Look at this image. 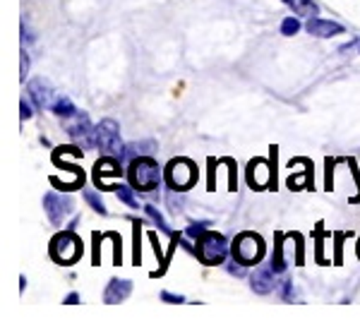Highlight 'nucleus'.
Returning a JSON list of instances; mask_svg holds the SVG:
<instances>
[{
    "label": "nucleus",
    "instance_id": "24",
    "mask_svg": "<svg viewBox=\"0 0 360 324\" xmlns=\"http://www.w3.org/2000/svg\"><path fill=\"white\" fill-rule=\"evenodd\" d=\"M20 72H22V82H25V77L29 74V56L22 51V58H20Z\"/></svg>",
    "mask_w": 360,
    "mask_h": 324
},
{
    "label": "nucleus",
    "instance_id": "19",
    "mask_svg": "<svg viewBox=\"0 0 360 324\" xmlns=\"http://www.w3.org/2000/svg\"><path fill=\"white\" fill-rule=\"evenodd\" d=\"M84 200L89 202L91 209H94L96 214H101V216H106V214H108L106 205H103V202L98 200V195H96V193H91V190H86V193H84Z\"/></svg>",
    "mask_w": 360,
    "mask_h": 324
},
{
    "label": "nucleus",
    "instance_id": "11",
    "mask_svg": "<svg viewBox=\"0 0 360 324\" xmlns=\"http://www.w3.org/2000/svg\"><path fill=\"white\" fill-rule=\"evenodd\" d=\"M120 173H123V169L118 166L115 156H103V159L96 161V166H94V181H96V185L103 188V178H118Z\"/></svg>",
    "mask_w": 360,
    "mask_h": 324
},
{
    "label": "nucleus",
    "instance_id": "30",
    "mask_svg": "<svg viewBox=\"0 0 360 324\" xmlns=\"http://www.w3.org/2000/svg\"><path fill=\"white\" fill-rule=\"evenodd\" d=\"M358 257H360V242H358Z\"/></svg>",
    "mask_w": 360,
    "mask_h": 324
},
{
    "label": "nucleus",
    "instance_id": "31",
    "mask_svg": "<svg viewBox=\"0 0 360 324\" xmlns=\"http://www.w3.org/2000/svg\"><path fill=\"white\" fill-rule=\"evenodd\" d=\"M283 3H291V0H283Z\"/></svg>",
    "mask_w": 360,
    "mask_h": 324
},
{
    "label": "nucleus",
    "instance_id": "23",
    "mask_svg": "<svg viewBox=\"0 0 360 324\" xmlns=\"http://www.w3.org/2000/svg\"><path fill=\"white\" fill-rule=\"evenodd\" d=\"M207 221H197V223H193V226H190V228H188V235H190V238H200V235L202 233H207Z\"/></svg>",
    "mask_w": 360,
    "mask_h": 324
},
{
    "label": "nucleus",
    "instance_id": "25",
    "mask_svg": "<svg viewBox=\"0 0 360 324\" xmlns=\"http://www.w3.org/2000/svg\"><path fill=\"white\" fill-rule=\"evenodd\" d=\"M161 300H164V303H183V296H173V293H168V291H164L161 293Z\"/></svg>",
    "mask_w": 360,
    "mask_h": 324
},
{
    "label": "nucleus",
    "instance_id": "18",
    "mask_svg": "<svg viewBox=\"0 0 360 324\" xmlns=\"http://www.w3.org/2000/svg\"><path fill=\"white\" fill-rule=\"evenodd\" d=\"M281 240H283V235L278 233V235H276V247H274V257H271V269H274L276 274H281V271L286 269V262H283V257H281V250H283Z\"/></svg>",
    "mask_w": 360,
    "mask_h": 324
},
{
    "label": "nucleus",
    "instance_id": "17",
    "mask_svg": "<svg viewBox=\"0 0 360 324\" xmlns=\"http://www.w3.org/2000/svg\"><path fill=\"white\" fill-rule=\"evenodd\" d=\"M51 108H53V113L60 115V118H72V115L77 113V111H75V106H72V101L65 99V96H60V99H58Z\"/></svg>",
    "mask_w": 360,
    "mask_h": 324
},
{
    "label": "nucleus",
    "instance_id": "28",
    "mask_svg": "<svg viewBox=\"0 0 360 324\" xmlns=\"http://www.w3.org/2000/svg\"><path fill=\"white\" fill-rule=\"evenodd\" d=\"M229 271H231V274H236V276H243V274H245V264L238 262V267H236V264H231Z\"/></svg>",
    "mask_w": 360,
    "mask_h": 324
},
{
    "label": "nucleus",
    "instance_id": "21",
    "mask_svg": "<svg viewBox=\"0 0 360 324\" xmlns=\"http://www.w3.org/2000/svg\"><path fill=\"white\" fill-rule=\"evenodd\" d=\"M144 209H147V214H149V216H152V219H154V221H156V223H159V228H161V231H166V233H171V228H168L166 219H164V216H161V212H159V209H156V207H152V205H147V207H144Z\"/></svg>",
    "mask_w": 360,
    "mask_h": 324
},
{
    "label": "nucleus",
    "instance_id": "20",
    "mask_svg": "<svg viewBox=\"0 0 360 324\" xmlns=\"http://www.w3.org/2000/svg\"><path fill=\"white\" fill-rule=\"evenodd\" d=\"M300 29V22L295 20V17H286V20L281 22V34L283 37H293V34H298Z\"/></svg>",
    "mask_w": 360,
    "mask_h": 324
},
{
    "label": "nucleus",
    "instance_id": "3",
    "mask_svg": "<svg viewBox=\"0 0 360 324\" xmlns=\"http://www.w3.org/2000/svg\"><path fill=\"white\" fill-rule=\"evenodd\" d=\"M84 247H82V240L77 238L75 233H58L53 240H51V257L60 264H75L79 257H82Z\"/></svg>",
    "mask_w": 360,
    "mask_h": 324
},
{
    "label": "nucleus",
    "instance_id": "1",
    "mask_svg": "<svg viewBox=\"0 0 360 324\" xmlns=\"http://www.w3.org/2000/svg\"><path fill=\"white\" fill-rule=\"evenodd\" d=\"M130 183L132 188L139 190V193H152L154 188L161 185V169L154 159H147V156H139V159H132L130 164Z\"/></svg>",
    "mask_w": 360,
    "mask_h": 324
},
{
    "label": "nucleus",
    "instance_id": "6",
    "mask_svg": "<svg viewBox=\"0 0 360 324\" xmlns=\"http://www.w3.org/2000/svg\"><path fill=\"white\" fill-rule=\"evenodd\" d=\"M166 181L173 190L185 193L188 188H193L197 183V166L190 159H173L166 166Z\"/></svg>",
    "mask_w": 360,
    "mask_h": 324
},
{
    "label": "nucleus",
    "instance_id": "7",
    "mask_svg": "<svg viewBox=\"0 0 360 324\" xmlns=\"http://www.w3.org/2000/svg\"><path fill=\"white\" fill-rule=\"evenodd\" d=\"M276 169V166H274ZM269 166L266 159H252L248 166V183L252 190H266L276 188V171Z\"/></svg>",
    "mask_w": 360,
    "mask_h": 324
},
{
    "label": "nucleus",
    "instance_id": "29",
    "mask_svg": "<svg viewBox=\"0 0 360 324\" xmlns=\"http://www.w3.org/2000/svg\"><path fill=\"white\" fill-rule=\"evenodd\" d=\"M77 300H79L77 293H70V296L65 298V305H75V303H77Z\"/></svg>",
    "mask_w": 360,
    "mask_h": 324
},
{
    "label": "nucleus",
    "instance_id": "2",
    "mask_svg": "<svg viewBox=\"0 0 360 324\" xmlns=\"http://www.w3.org/2000/svg\"><path fill=\"white\" fill-rule=\"evenodd\" d=\"M229 254V245H226V238L221 233H214V231H207V233L200 235L197 240V257H200L202 264L207 267H217L221 264Z\"/></svg>",
    "mask_w": 360,
    "mask_h": 324
},
{
    "label": "nucleus",
    "instance_id": "27",
    "mask_svg": "<svg viewBox=\"0 0 360 324\" xmlns=\"http://www.w3.org/2000/svg\"><path fill=\"white\" fill-rule=\"evenodd\" d=\"M291 288H293V283H291V281H283V283H281V296L286 298V300L291 298Z\"/></svg>",
    "mask_w": 360,
    "mask_h": 324
},
{
    "label": "nucleus",
    "instance_id": "5",
    "mask_svg": "<svg viewBox=\"0 0 360 324\" xmlns=\"http://www.w3.org/2000/svg\"><path fill=\"white\" fill-rule=\"evenodd\" d=\"M264 254V240L257 233H240L233 242V259L240 264H257Z\"/></svg>",
    "mask_w": 360,
    "mask_h": 324
},
{
    "label": "nucleus",
    "instance_id": "12",
    "mask_svg": "<svg viewBox=\"0 0 360 324\" xmlns=\"http://www.w3.org/2000/svg\"><path fill=\"white\" fill-rule=\"evenodd\" d=\"M132 293V281H120V279H111V283L106 286V293H103V300L108 305L123 303V300Z\"/></svg>",
    "mask_w": 360,
    "mask_h": 324
},
{
    "label": "nucleus",
    "instance_id": "10",
    "mask_svg": "<svg viewBox=\"0 0 360 324\" xmlns=\"http://www.w3.org/2000/svg\"><path fill=\"white\" fill-rule=\"evenodd\" d=\"M91 123H89V115L86 113H75V120L68 125V135L72 137V140L82 142L84 144H91Z\"/></svg>",
    "mask_w": 360,
    "mask_h": 324
},
{
    "label": "nucleus",
    "instance_id": "13",
    "mask_svg": "<svg viewBox=\"0 0 360 324\" xmlns=\"http://www.w3.org/2000/svg\"><path fill=\"white\" fill-rule=\"evenodd\" d=\"M29 94H32V99L39 108L51 106V99H53V89H51V84L46 82V79H34V82H29Z\"/></svg>",
    "mask_w": 360,
    "mask_h": 324
},
{
    "label": "nucleus",
    "instance_id": "26",
    "mask_svg": "<svg viewBox=\"0 0 360 324\" xmlns=\"http://www.w3.org/2000/svg\"><path fill=\"white\" fill-rule=\"evenodd\" d=\"M20 118H22V120H29V118H32V108H29L25 101L20 103Z\"/></svg>",
    "mask_w": 360,
    "mask_h": 324
},
{
    "label": "nucleus",
    "instance_id": "8",
    "mask_svg": "<svg viewBox=\"0 0 360 324\" xmlns=\"http://www.w3.org/2000/svg\"><path fill=\"white\" fill-rule=\"evenodd\" d=\"M44 209H46V214H49L51 223L60 226L63 221H65L68 214H72V202H70L68 197H63V195L49 193L44 197Z\"/></svg>",
    "mask_w": 360,
    "mask_h": 324
},
{
    "label": "nucleus",
    "instance_id": "4",
    "mask_svg": "<svg viewBox=\"0 0 360 324\" xmlns=\"http://www.w3.org/2000/svg\"><path fill=\"white\" fill-rule=\"evenodd\" d=\"M94 140L106 156H115V159H123L125 147L120 144V127L115 120H101L94 127Z\"/></svg>",
    "mask_w": 360,
    "mask_h": 324
},
{
    "label": "nucleus",
    "instance_id": "15",
    "mask_svg": "<svg viewBox=\"0 0 360 324\" xmlns=\"http://www.w3.org/2000/svg\"><path fill=\"white\" fill-rule=\"evenodd\" d=\"M288 5H291L293 13L300 15V17H315L317 15V5L312 3V0H291Z\"/></svg>",
    "mask_w": 360,
    "mask_h": 324
},
{
    "label": "nucleus",
    "instance_id": "14",
    "mask_svg": "<svg viewBox=\"0 0 360 324\" xmlns=\"http://www.w3.org/2000/svg\"><path fill=\"white\" fill-rule=\"evenodd\" d=\"M271 271L274 269H257L252 276V291L257 293V296H266V293L274 291V279H271Z\"/></svg>",
    "mask_w": 360,
    "mask_h": 324
},
{
    "label": "nucleus",
    "instance_id": "22",
    "mask_svg": "<svg viewBox=\"0 0 360 324\" xmlns=\"http://www.w3.org/2000/svg\"><path fill=\"white\" fill-rule=\"evenodd\" d=\"M118 200H123L127 207H132V209L137 207V202H135V197H132V193H130L127 185H118Z\"/></svg>",
    "mask_w": 360,
    "mask_h": 324
},
{
    "label": "nucleus",
    "instance_id": "16",
    "mask_svg": "<svg viewBox=\"0 0 360 324\" xmlns=\"http://www.w3.org/2000/svg\"><path fill=\"white\" fill-rule=\"evenodd\" d=\"M154 147H156L154 142H142V144L132 142V144H127V147H125L123 159H137V154H147V152H152Z\"/></svg>",
    "mask_w": 360,
    "mask_h": 324
},
{
    "label": "nucleus",
    "instance_id": "9",
    "mask_svg": "<svg viewBox=\"0 0 360 324\" xmlns=\"http://www.w3.org/2000/svg\"><path fill=\"white\" fill-rule=\"evenodd\" d=\"M307 32L312 37H319V39H332V37H339L344 34V27L339 22H332V20H317V17H310L307 22Z\"/></svg>",
    "mask_w": 360,
    "mask_h": 324
}]
</instances>
